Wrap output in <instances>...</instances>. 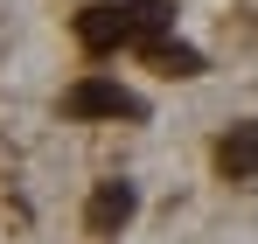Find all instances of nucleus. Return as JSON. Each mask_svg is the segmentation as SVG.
Segmentation results:
<instances>
[{"label": "nucleus", "instance_id": "nucleus-5", "mask_svg": "<svg viewBox=\"0 0 258 244\" xmlns=\"http://www.w3.org/2000/svg\"><path fill=\"white\" fill-rule=\"evenodd\" d=\"M154 63L174 70V77H196V70H203V56H196V49H181V42H161V49H154Z\"/></svg>", "mask_w": 258, "mask_h": 244}, {"label": "nucleus", "instance_id": "nucleus-4", "mask_svg": "<svg viewBox=\"0 0 258 244\" xmlns=\"http://www.w3.org/2000/svg\"><path fill=\"white\" fill-rule=\"evenodd\" d=\"M216 174H223V181H251L258 174V119L223 126V140H216Z\"/></svg>", "mask_w": 258, "mask_h": 244}, {"label": "nucleus", "instance_id": "nucleus-1", "mask_svg": "<svg viewBox=\"0 0 258 244\" xmlns=\"http://www.w3.org/2000/svg\"><path fill=\"white\" fill-rule=\"evenodd\" d=\"M63 112L70 119H140V98L112 77H84V84L63 91Z\"/></svg>", "mask_w": 258, "mask_h": 244}, {"label": "nucleus", "instance_id": "nucleus-2", "mask_svg": "<svg viewBox=\"0 0 258 244\" xmlns=\"http://www.w3.org/2000/svg\"><path fill=\"white\" fill-rule=\"evenodd\" d=\"M77 42H84L91 56L126 49V42H133V0H126V7H84V14H77Z\"/></svg>", "mask_w": 258, "mask_h": 244}, {"label": "nucleus", "instance_id": "nucleus-3", "mask_svg": "<svg viewBox=\"0 0 258 244\" xmlns=\"http://www.w3.org/2000/svg\"><path fill=\"white\" fill-rule=\"evenodd\" d=\"M133 209H140V189H133L126 174H112V181H98V189H91V230H105V237H112V230H126L133 223Z\"/></svg>", "mask_w": 258, "mask_h": 244}]
</instances>
